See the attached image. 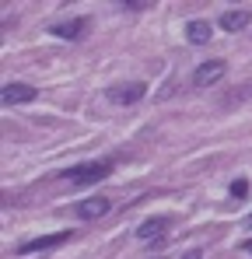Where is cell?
<instances>
[{"label":"cell","mask_w":252,"mask_h":259,"mask_svg":"<svg viewBox=\"0 0 252 259\" xmlns=\"http://www.w3.org/2000/svg\"><path fill=\"white\" fill-rule=\"evenodd\" d=\"M109 172H112V161H84V165H74V168H63L60 175H63L67 182L88 186V182H102Z\"/></svg>","instance_id":"cell-1"},{"label":"cell","mask_w":252,"mask_h":259,"mask_svg":"<svg viewBox=\"0 0 252 259\" xmlns=\"http://www.w3.org/2000/svg\"><path fill=\"white\" fill-rule=\"evenodd\" d=\"M144 81H123V84H112L105 91V98L109 102H116V105H133V102H140L144 98Z\"/></svg>","instance_id":"cell-2"},{"label":"cell","mask_w":252,"mask_h":259,"mask_svg":"<svg viewBox=\"0 0 252 259\" xmlns=\"http://www.w3.org/2000/svg\"><path fill=\"white\" fill-rule=\"evenodd\" d=\"M224 60H207V63H200L196 67V74H193V84L196 88H210V84H217L221 77H224Z\"/></svg>","instance_id":"cell-3"},{"label":"cell","mask_w":252,"mask_h":259,"mask_svg":"<svg viewBox=\"0 0 252 259\" xmlns=\"http://www.w3.org/2000/svg\"><path fill=\"white\" fill-rule=\"evenodd\" d=\"M74 214L81 217V221H98L102 214H109V200L105 196H88V200H81L74 207Z\"/></svg>","instance_id":"cell-4"},{"label":"cell","mask_w":252,"mask_h":259,"mask_svg":"<svg viewBox=\"0 0 252 259\" xmlns=\"http://www.w3.org/2000/svg\"><path fill=\"white\" fill-rule=\"evenodd\" d=\"M67 238H70L67 231H60V235H46V238H32V242L18 245V256H32V252H42V249H53V245L67 242Z\"/></svg>","instance_id":"cell-5"},{"label":"cell","mask_w":252,"mask_h":259,"mask_svg":"<svg viewBox=\"0 0 252 259\" xmlns=\"http://www.w3.org/2000/svg\"><path fill=\"white\" fill-rule=\"evenodd\" d=\"M0 98H4V105H25V102L35 98V88L32 84H7L0 91Z\"/></svg>","instance_id":"cell-6"},{"label":"cell","mask_w":252,"mask_h":259,"mask_svg":"<svg viewBox=\"0 0 252 259\" xmlns=\"http://www.w3.org/2000/svg\"><path fill=\"white\" fill-rule=\"evenodd\" d=\"M168 231V217H151V221H144L140 228H137V238L140 242H151V238H158L161 242V235Z\"/></svg>","instance_id":"cell-7"},{"label":"cell","mask_w":252,"mask_h":259,"mask_svg":"<svg viewBox=\"0 0 252 259\" xmlns=\"http://www.w3.org/2000/svg\"><path fill=\"white\" fill-rule=\"evenodd\" d=\"M210 35H214L210 21H189V25H186V39H189L193 46H207Z\"/></svg>","instance_id":"cell-8"},{"label":"cell","mask_w":252,"mask_h":259,"mask_svg":"<svg viewBox=\"0 0 252 259\" xmlns=\"http://www.w3.org/2000/svg\"><path fill=\"white\" fill-rule=\"evenodd\" d=\"M245 25H249V14L245 11H224L221 14V28L224 32H242Z\"/></svg>","instance_id":"cell-9"},{"label":"cell","mask_w":252,"mask_h":259,"mask_svg":"<svg viewBox=\"0 0 252 259\" xmlns=\"http://www.w3.org/2000/svg\"><path fill=\"white\" fill-rule=\"evenodd\" d=\"M53 35H60V39H77L84 32V18H74V21H60V25H53L49 28Z\"/></svg>","instance_id":"cell-10"},{"label":"cell","mask_w":252,"mask_h":259,"mask_svg":"<svg viewBox=\"0 0 252 259\" xmlns=\"http://www.w3.org/2000/svg\"><path fill=\"white\" fill-rule=\"evenodd\" d=\"M231 196H249V182L245 179H235L231 182Z\"/></svg>","instance_id":"cell-11"},{"label":"cell","mask_w":252,"mask_h":259,"mask_svg":"<svg viewBox=\"0 0 252 259\" xmlns=\"http://www.w3.org/2000/svg\"><path fill=\"white\" fill-rule=\"evenodd\" d=\"M182 259H200V252H196V249H193V252H186V256Z\"/></svg>","instance_id":"cell-12"},{"label":"cell","mask_w":252,"mask_h":259,"mask_svg":"<svg viewBox=\"0 0 252 259\" xmlns=\"http://www.w3.org/2000/svg\"><path fill=\"white\" fill-rule=\"evenodd\" d=\"M245 224H249V228H252V217H249V221H245Z\"/></svg>","instance_id":"cell-13"}]
</instances>
